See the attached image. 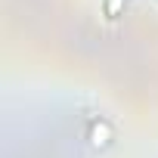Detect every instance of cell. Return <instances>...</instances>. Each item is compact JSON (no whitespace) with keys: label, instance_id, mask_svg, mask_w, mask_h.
<instances>
[{"label":"cell","instance_id":"6da1fadb","mask_svg":"<svg viewBox=\"0 0 158 158\" xmlns=\"http://www.w3.org/2000/svg\"><path fill=\"white\" fill-rule=\"evenodd\" d=\"M118 10H121V0H106V13L109 16H115Z\"/></svg>","mask_w":158,"mask_h":158}]
</instances>
